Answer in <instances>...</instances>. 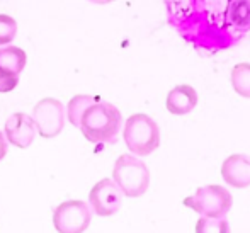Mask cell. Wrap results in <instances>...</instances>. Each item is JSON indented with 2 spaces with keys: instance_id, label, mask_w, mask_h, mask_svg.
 <instances>
[{
  "instance_id": "cell-15",
  "label": "cell",
  "mask_w": 250,
  "mask_h": 233,
  "mask_svg": "<svg viewBox=\"0 0 250 233\" xmlns=\"http://www.w3.org/2000/svg\"><path fill=\"white\" fill-rule=\"evenodd\" d=\"M17 33V22L14 17L7 14H0V46L7 44L16 38Z\"/></svg>"
},
{
  "instance_id": "cell-17",
  "label": "cell",
  "mask_w": 250,
  "mask_h": 233,
  "mask_svg": "<svg viewBox=\"0 0 250 233\" xmlns=\"http://www.w3.org/2000/svg\"><path fill=\"white\" fill-rule=\"evenodd\" d=\"M5 155H7V140L3 136V133L0 131V160H3Z\"/></svg>"
},
{
  "instance_id": "cell-4",
  "label": "cell",
  "mask_w": 250,
  "mask_h": 233,
  "mask_svg": "<svg viewBox=\"0 0 250 233\" xmlns=\"http://www.w3.org/2000/svg\"><path fill=\"white\" fill-rule=\"evenodd\" d=\"M184 206L191 208L203 216L225 218L233 206V197L223 186H204L199 187L192 196L186 197Z\"/></svg>"
},
{
  "instance_id": "cell-11",
  "label": "cell",
  "mask_w": 250,
  "mask_h": 233,
  "mask_svg": "<svg viewBox=\"0 0 250 233\" xmlns=\"http://www.w3.org/2000/svg\"><path fill=\"white\" fill-rule=\"evenodd\" d=\"M26 53L17 46L0 48V70L19 75L26 66Z\"/></svg>"
},
{
  "instance_id": "cell-18",
  "label": "cell",
  "mask_w": 250,
  "mask_h": 233,
  "mask_svg": "<svg viewBox=\"0 0 250 233\" xmlns=\"http://www.w3.org/2000/svg\"><path fill=\"white\" fill-rule=\"evenodd\" d=\"M90 2H94V3H99V5H104V3H111L112 0H90Z\"/></svg>"
},
{
  "instance_id": "cell-16",
  "label": "cell",
  "mask_w": 250,
  "mask_h": 233,
  "mask_svg": "<svg viewBox=\"0 0 250 233\" xmlns=\"http://www.w3.org/2000/svg\"><path fill=\"white\" fill-rule=\"evenodd\" d=\"M17 84H19V75H16V73H7L0 70V92L2 94L10 92V90L16 89Z\"/></svg>"
},
{
  "instance_id": "cell-9",
  "label": "cell",
  "mask_w": 250,
  "mask_h": 233,
  "mask_svg": "<svg viewBox=\"0 0 250 233\" xmlns=\"http://www.w3.org/2000/svg\"><path fill=\"white\" fill-rule=\"evenodd\" d=\"M221 177L228 186L245 189L250 186V157L242 153L230 155L221 165Z\"/></svg>"
},
{
  "instance_id": "cell-13",
  "label": "cell",
  "mask_w": 250,
  "mask_h": 233,
  "mask_svg": "<svg viewBox=\"0 0 250 233\" xmlns=\"http://www.w3.org/2000/svg\"><path fill=\"white\" fill-rule=\"evenodd\" d=\"M99 99L94 97V95H75L73 99H70L68 102V119L73 126L79 128L80 126V119H82V114L85 112V109L89 107L90 104L97 102Z\"/></svg>"
},
{
  "instance_id": "cell-10",
  "label": "cell",
  "mask_w": 250,
  "mask_h": 233,
  "mask_svg": "<svg viewBox=\"0 0 250 233\" xmlns=\"http://www.w3.org/2000/svg\"><path fill=\"white\" fill-rule=\"evenodd\" d=\"M167 111L174 116L189 114L198 106V92L191 85H177L167 94Z\"/></svg>"
},
{
  "instance_id": "cell-14",
  "label": "cell",
  "mask_w": 250,
  "mask_h": 233,
  "mask_svg": "<svg viewBox=\"0 0 250 233\" xmlns=\"http://www.w3.org/2000/svg\"><path fill=\"white\" fill-rule=\"evenodd\" d=\"M196 233H230V225L225 218L203 216L196 223Z\"/></svg>"
},
{
  "instance_id": "cell-12",
  "label": "cell",
  "mask_w": 250,
  "mask_h": 233,
  "mask_svg": "<svg viewBox=\"0 0 250 233\" xmlns=\"http://www.w3.org/2000/svg\"><path fill=\"white\" fill-rule=\"evenodd\" d=\"M231 85L238 95L250 99V63H238L231 70Z\"/></svg>"
},
{
  "instance_id": "cell-6",
  "label": "cell",
  "mask_w": 250,
  "mask_h": 233,
  "mask_svg": "<svg viewBox=\"0 0 250 233\" xmlns=\"http://www.w3.org/2000/svg\"><path fill=\"white\" fill-rule=\"evenodd\" d=\"M33 123L43 138H55L65 126V109L58 99H41L33 109Z\"/></svg>"
},
{
  "instance_id": "cell-7",
  "label": "cell",
  "mask_w": 250,
  "mask_h": 233,
  "mask_svg": "<svg viewBox=\"0 0 250 233\" xmlns=\"http://www.w3.org/2000/svg\"><path fill=\"white\" fill-rule=\"evenodd\" d=\"M89 203L96 214H99V216H112L121 208L123 192L112 179H102L90 189Z\"/></svg>"
},
{
  "instance_id": "cell-1",
  "label": "cell",
  "mask_w": 250,
  "mask_h": 233,
  "mask_svg": "<svg viewBox=\"0 0 250 233\" xmlns=\"http://www.w3.org/2000/svg\"><path fill=\"white\" fill-rule=\"evenodd\" d=\"M121 112L111 102H94L80 119V131L90 143H114L121 129Z\"/></svg>"
},
{
  "instance_id": "cell-5",
  "label": "cell",
  "mask_w": 250,
  "mask_h": 233,
  "mask_svg": "<svg viewBox=\"0 0 250 233\" xmlns=\"http://www.w3.org/2000/svg\"><path fill=\"white\" fill-rule=\"evenodd\" d=\"M90 220L92 213L89 204L79 199L65 201L53 213V225L58 233H83L89 228Z\"/></svg>"
},
{
  "instance_id": "cell-2",
  "label": "cell",
  "mask_w": 250,
  "mask_h": 233,
  "mask_svg": "<svg viewBox=\"0 0 250 233\" xmlns=\"http://www.w3.org/2000/svg\"><path fill=\"white\" fill-rule=\"evenodd\" d=\"M125 143L136 157H146L160 147L158 125L146 114H133L125 123Z\"/></svg>"
},
{
  "instance_id": "cell-8",
  "label": "cell",
  "mask_w": 250,
  "mask_h": 233,
  "mask_svg": "<svg viewBox=\"0 0 250 233\" xmlns=\"http://www.w3.org/2000/svg\"><path fill=\"white\" fill-rule=\"evenodd\" d=\"M5 136L9 143L17 148H27L36 136V126L33 118L24 112H16L5 121Z\"/></svg>"
},
{
  "instance_id": "cell-3",
  "label": "cell",
  "mask_w": 250,
  "mask_h": 233,
  "mask_svg": "<svg viewBox=\"0 0 250 233\" xmlns=\"http://www.w3.org/2000/svg\"><path fill=\"white\" fill-rule=\"evenodd\" d=\"M112 181L121 189L123 196L140 197L146 192L150 186V170L145 162L125 153L116 160Z\"/></svg>"
}]
</instances>
